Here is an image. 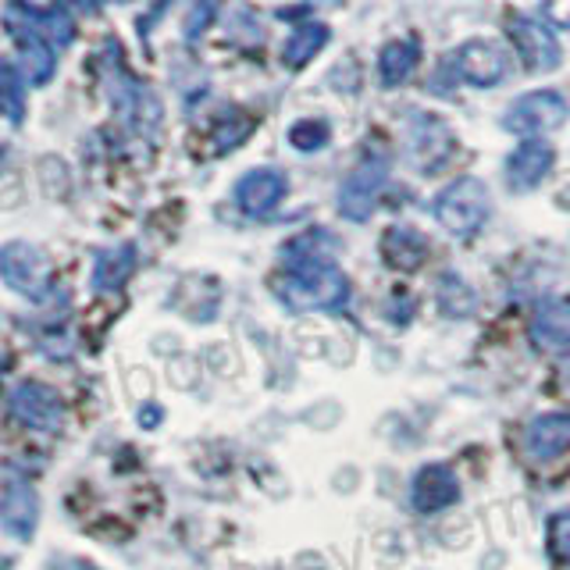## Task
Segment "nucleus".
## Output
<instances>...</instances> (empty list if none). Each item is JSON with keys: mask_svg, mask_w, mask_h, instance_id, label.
Masks as SVG:
<instances>
[{"mask_svg": "<svg viewBox=\"0 0 570 570\" xmlns=\"http://www.w3.org/2000/svg\"><path fill=\"white\" fill-rule=\"evenodd\" d=\"M14 36V47H18V58H22V71L32 86H43L53 79V47L36 36L32 29H11Z\"/></svg>", "mask_w": 570, "mask_h": 570, "instance_id": "obj_20", "label": "nucleus"}, {"mask_svg": "<svg viewBox=\"0 0 570 570\" xmlns=\"http://www.w3.org/2000/svg\"><path fill=\"white\" fill-rule=\"evenodd\" d=\"M450 68H453L456 76H460L463 82H468V86L489 89V86H499V82L507 79L510 58H507L503 43H495V40H468V43H460V47L453 50Z\"/></svg>", "mask_w": 570, "mask_h": 570, "instance_id": "obj_7", "label": "nucleus"}, {"mask_svg": "<svg viewBox=\"0 0 570 570\" xmlns=\"http://www.w3.org/2000/svg\"><path fill=\"white\" fill-rule=\"evenodd\" d=\"M218 8H222V0H196V4L189 8V14H186V40L189 43H196L214 26Z\"/></svg>", "mask_w": 570, "mask_h": 570, "instance_id": "obj_26", "label": "nucleus"}, {"mask_svg": "<svg viewBox=\"0 0 570 570\" xmlns=\"http://www.w3.org/2000/svg\"><path fill=\"white\" fill-rule=\"evenodd\" d=\"M136 272V246L132 243H118L107 246L94 257V289L97 293H115Z\"/></svg>", "mask_w": 570, "mask_h": 570, "instance_id": "obj_16", "label": "nucleus"}, {"mask_svg": "<svg viewBox=\"0 0 570 570\" xmlns=\"http://www.w3.org/2000/svg\"><path fill=\"white\" fill-rule=\"evenodd\" d=\"M0 111H4L11 121H18L26 115L22 76H18L14 65H4V61H0Z\"/></svg>", "mask_w": 570, "mask_h": 570, "instance_id": "obj_25", "label": "nucleus"}, {"mask_svg": "<svg viewBox=\"0 0 570 570\" xmlns=\"http://www.w3.org/2000/svg\"><path fill=\"white\" fill-rule=\"evenodd\" d=\"M168 4H171V0H157V4H154V14H150V18H142V22H139V26H142V29H147V26H154V22H157V18H160V14H165V11H168Z\"/></svg>", "mask_w": 570, "mask_h": 570, "instance_id": "obj_28", "label": "nucleus"}, {"mask_svg": "<svg viewBox=\"0 0 570 570\" xmlns=\"http://www.w3.org/2000/svg\"><path fill=\"white\" fill-rule=\"evenodd\" d=\"M289 193V178L282 168H249L236 183V204L246 218H267Z\"/></svg>", "mask_w": 570, "mask_h": 570, "instance_id": "obj_10", "label": "nucleus"}, {"mask_svg": "<svg viewBox=\"0 0 570 570\" xmlns=\"http://www.w3.org/2000/svg\"><path fill=\"white\" fill-rule=\"evenodd\" d=\"M4 168H8V150L0 147V171H4Z\"/></svg>", "mask_w": 570, "mask_h": 570, "instance_id": "obj_30", "label": "nucleus"}, {"mask_svg": "<svg viewBox=\"0 0 570 570\" xmlns=\"http://www.w3.org/2000/svg\"><path fill=\"white\" fill-rule=\"evenodd\" d=\"M546 14L552 26L570 29V0H546Z\"/></svg>", "mask_w": 570, "mask_h": 570, "instance_id": "obj_27", "label": "nucleus"}, {"mask_svg": "<svg viewBox=\"0 0 570 570\" xmlns=\"http://www.w3.org/2000/svg\"><path fill=\"white\" fill-rule=\"evenodd\" d=\"M546 542H549V557L560 570H570V510H560L549 517L546 524Z\"/></svg>", "mask_w": 570, "mask_h": 570, "instance_id": "obj_24", "label": "nucleus"}, {"mask_svg": "<svg viewBox=\"0 0 570 570\" xmlns=\"http://www.w3.org/2000/svg\"><path fill=\"white\" fill-rule=\"evenodd\" d=\"M275 293L289 311H343L350 299V278L332 261L289 264L275 278Z\"/></svg>", "mask_w": 570, "mask_h": 570, "instance_id": "obj_1", "label": "nucleus"}, {"mask_svg": "<svg viewBox=\"0 0 570 570\" xmlns=\"http://www.w3.org/2000/svg\"><path fill=\"white\" fill-rule=\"evenodd\" d=\"M403 147H406V160L417 171H435L453 150V132H450V125L432 111H410Z\"/></svg>", "mask_w": 570, "mask_h": 570, "instance_id": "obj_5", "label": "nucleus"}, {"mask_svg": "<svg viewBox=\"0 0 570 570\" xmlns=\"http://www.w3.org/2000/svg\"><path fill=\"white\" fill-rule=\"evenodd\" d=\"M11 410L14 417L26 428H36V432H58L65 421V406L58 400V392L43 382H22L11 392Z\"/></svg>", "mask_w": 570, "mask_h": 570, "instance_id": "obj_11", "label": "nucleus"}, {"mask_svg": "<svg viewBox=\"0 0 570 570\" xmlns=\"http://www.w3.org/2000/svg\"><path fill=\"white\" fill-rule=\"evenodd\" d=\"M249 132H254V118L243 115V111H228L225 118H218V125H214L210 132V154H232L239 147V142L249 139Z\"/></svg>", "mask_w": 570, "mask_h": 570, "instance_id": "obj_21", "label": "nucleus"}, {"mask_svg": "<svg viewBox=\"0 0 570 570\" xmlns=\"http://www.w3.org/2000/svg\"><path fill=\"white\" fill-rule=\"evenodd\" d=\"M0 278H4L14 293H22L26 299H43L50 293L53 267L40 246L14 239V243L0 246Z\"/></svg>", "mask_w": 570, "mask_h": 570, "instance_id": "obj_3", "label": "nucleus"}, {"mask_svg": "<svg viewBox=\"0 0 570 570\" xmlns=\"http://www.w3.org/2000/svg\"><path fill=\"white\" fill-rule=\"evenodd\" d=\"M328 40H332V29L325 22H303V26H296L293 36L282 47V65L289 68V71L307 68L317 58V53L328 47Z\"/></svg>", "mask_w": 570, "mask_h": 570, "instance_id": "obj_19", "label": "nucleus"}, {"mask_svg": "<svg viewBox=\"0 0 570 570\" xmlns=\"http://www.w3.org/2000/svg\"><path fill=\"white\" fill-rule=\"evenodd\" d=\"M65 4L79 8V11H100V4H104V0H65Z\"/></svg>", "mask_w": 570, "mask_h": 570, "instance_id": "obj_29", "label": "nucleus"}, {"mask_svg": "<svg viewBox=\"0 0 570 570\" xmlns=\"http://www.w3.org/2000/svg\"><path fill=\"white\" fill-rule=\"evenodd\" d=\"M439 303L450 317H468L478 307V293L456 272H450L445 278H439Z\"/></svg>", "mask_w": 570, "mask_h": 570, "instance_id": "obj_22", "label": "nucleus"}, {"mask_svg": "<svg viewBox=\"0 0 570 570\" xmlns=\"http://www.w3.org/2000/svg\"><path fill=\"white\" fill-rule=\"evenodd\" d=\"M524 453L531 463H552L570 453V414H542L524 428Z\"/></svg>", "mask_w": 570, "mask_h": 570, "instance_id": "obj_14", "label": "nucleus"}, {"mask_svg": "<svg viewBox=\"0 0 570 570\" xmlns=\"http://www.w3.org/2000/svg\"><path fill=\"white\" fill-rule=\"evenodd\" d=\"M421 61V40L417 36H396L379 50V79L382 86H403Z\"/></svg>", "mask_w": 570, "mask_h": 570, "instance_id": "obj_15", "label": "nucleus"}, {"mask_svg": "<svg viewBox=\"0 0 570 570\" xmlns=\"http://www.w3.org/2000/svg\"><path fill=\"white\" fill-rule=\"evenodd\" d=\"M0 524L18 542L32 539L36 524H40V495L22 474L4 471L0 474Z\"/></svg>", "mask_w": 570, "mask_h": 570, "instance_id": "obj_8", "label": "nucleus"}, {"mask_svg": "<svg viewBox=\"0 0 570 570\" xmlns=\"http://www.w3.org/2000/svg\"><path fill=\"white\" fill-rule=\"evenodd\" d=\"M385 178H389V165L382 157L361 160V165L346 175L343 189H338V214H343L346 222H367L374 207H379Z\"/></svg>", "mask_w": 570, "mask_h": 570, "instance_id": "obj_6", "label": "nucleus"}, {"mask_svg": "<svg viewBox=\"0 0 570 570\" xmlns=\"http://www.w3.org/2000/svg\"><path fill=\"white\" fill-rule=\"evenodd\" d=\"M552 165H557V150H552L542 136H531L517 150H510L507 160H503L507 186L513 193H528L552 171Z\"/></svg>", "mask_w": 570, "mask_h": 570, "instance_id": "obj_12", "label": "nucleus"}, {"mask_svg": "<svg viewBox=\"0 0 570 570\" xmlns=\"http://www.w3.org/2000/svg\"><path fill=\"white\" fill-rule=\"evenodd\" d=\"M332 139V129L325 118H299L289 125V147L299 154H317L325 150Z\"/></svg>", "mask_w": 570, "mask_h": 570, "instance_id": "obj_23", "label": "nucleus"}, {"mask_svg": "<svg viewBox=\"0 0 570 570\" xmlns=\"http://www.w3.org/2000/svg\"><path fill=\"white\" fill-rule=\"evenodd\" d=\"M382 257H385L389 267H396V272H414V267H421L424 257H428L424 232L410 228V225L389 228L385 239H382Z\"/></svg>", "mask_w": 570, "mask_h": 570, "instance_id": "obj_17", "label": "nucleus"}, {"mask_svg": "<svg viewBox=\"0 0 570 570\" xmlns=\"http://www.w3.org/2000/svg\"><path fill=\"white\" fill-rule=\"evenodd\" d=\"M531 338L549 353L570 350V303H542L531 321Z\"/></svg>", "mask_w": 570, "mask_h": 570, "instance_id": "obj_18", "label": "nucleus"}, {"mask_svg": "<svg viewBox=\"0 0 570 570\" xmlns=\"http://www.w3.org/2000/svg\"><path fill=\"white\" fill-rule=\"evenodd\" d=\"M460 499V481L445 463H424L410 478V507L417 513H442Z\"/></svg>", "mask_w": 570, "mask_h": 570, "instance_id": "obj_13", "label": "nucleus"}, {"mask_svg": "<svg viewBox=\"0 0 570 570\" xmlns=\"http://www.w3.org/2000/svg\"><path fill=\"white\" fill-rule=\"evenodd\" d=\"M567 115H570V104L557 94V89H534V94L517 97L507 107L503 129L521 136V139H531V136L560 129V125L567 121Z\"/></svg>", "mask_w": 570, "mask_h": 570, "instance_id": "obj_4", "label": "nucleus"}, {"mask_svg": "<svg viewBox=\"0 0 570 570\" xmlns=\"http://www.w3.org/2000/svg\"><path fill=\"white\" fill-rule=\"evenodd\" d=\"M432 214H435V222L450 232V236L471 239V236H478L481 228H485L489 214H492L489 186L481 183V178H474V175H460L445 189L435 193Z\"/></svg>", "mask_w": 570, "mask_h": 570, "instance_id": "obj_2", "label": "nucleus"}, {"mask_svg": "<svg viewBox=\"0 0 570 570\" xmlns=\"http://www.w3.org/2000/svg\"><path fill=\"white\" fill-rule=\"evenodd\" d=\"M507 26H510V40L517 53H521L531 71H552L560 65L563 58L560 40L552 36L546 22H539V18H531V14H510Z\"/></svg>", "mask_w": 570, "mask_h": 570, "instance_id": "obj_9", "label": "nucleus"}]
</instances>
